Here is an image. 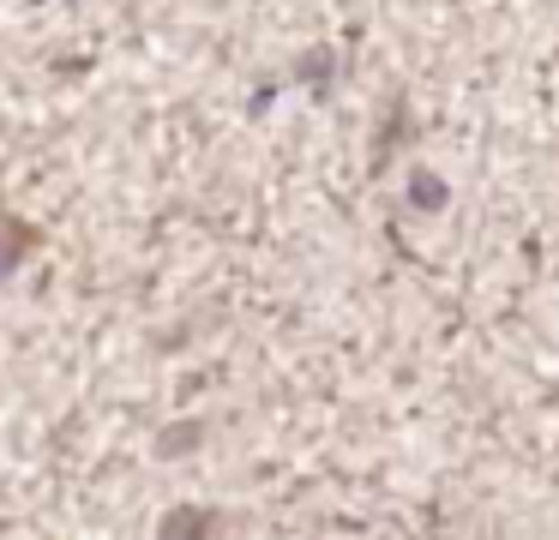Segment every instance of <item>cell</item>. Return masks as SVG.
Wrapping results in <instances>:
<instances>
[{
	"label": "cell",
	"mask_w": 559,
	"mask_h": 540,
	"mask_svg": "<svg viewBox=\"0 0 559 540\" xmlns=\"http://www.w3.org/2000/svg\"><path fill=\"white\" fill-rule=\"evenodd\" d=\"M37 247H43V235H37L31 223H19V216H0V283H7V276H13Z\"/></svg>",
	"instance_id": "cell-1"
},
{
	"label": "cell",
	"mask_w": 559,
	"mask_h": 540,
	"mask_svg": "<svg viewBox=\"0 0 559 540\" xmlns=\"http://www.w3.org/2000/svg\"><path fill=\"white\" fill-rule=\"evenodd\" d=\"M409 187H415V199H421L427 211H439V204H445V187H433V180H427V168H415Z\"/></svg>",
	"instance_id": "cell-2"
}]
</instances>
